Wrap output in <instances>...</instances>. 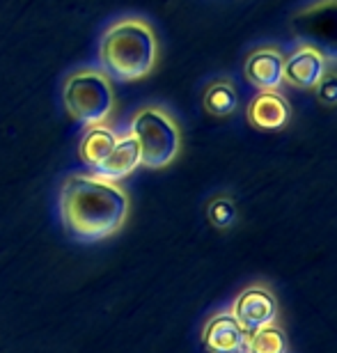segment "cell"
<instances>
[{
    "label": "cell",
    "mask_w": 337,
    "mask_h": 353,
    "mask_svg": "<svg viewBox=\"0 0 337 353\" xmlns=\"http://www.w3.org/2000/svg\"><path fill=\"white\" fill-rule=\"evenodd\" d=\"M129 195L117 181L99 174H72L60 188V216L79 241H101L122 228Z\"/></svg>",
    "instance_id": "1"
},
{
    "label": "cell",
    "mask_w": 337,
    "mask_h": 353,
    "mask_svg": "<svg viewBox=\"0 0 337 353\" xmlns=\"http://www.w3.org/2000/svg\"><path fill=\"white\" fill-rule=\"evenodd\" d=\"M159 60V41L145 19H119L99 39V67L110 81H140Z\"/></svg>",
    "instance_id": "2"
},
{
    "label": "cell",
    "mask_w": 337,
    "mask_h": 353,
    "mask_svg": "<svg viewBox=\"0 0 337 353\" xmlns=\"http://www.w3.org/2000/svg\"><path fill=\"white\" fill-rule=\"evenodd\" d=\"M62 103L76 122L85 126L103 124L115 105L112 81L101 69H76L62 83Z\"/></svg>",
    "instance_id": "3"
},
{
    "label": "cell",
    "mask_w": 337,
    "mask_h": 353,
    "mask_svg": "<svg viewBox=\"0 0 337 353\" xmlns=\"http://www.w3.org/2000/svg\"><path fill=\"white\" fill-rule=\"evenodd\" d=\"M131 136L140 147V161L145 168L159 170L179 157L181 133L174 117L161 105H145L131 119Z\"/></svg>",
    "instance_id": "4"
},
{
    "label": "cell",
    "mask_w": 337,
    "mask_h": 353,
    "mask_svg": "<svg viewBox=\"0 0 337 353\" xmlns=\"http://www.w3.org/2000/svg\"><path fill=\"white\" fill-rule=\"evenodd\" d=\"M289 28L298 44L314 48L326 62H337V0H317L303 7L292 17Z\"/></svg>",
    "instance_id": "5"
},
{
    "label": "cell",
    "mask_w": 337,
    "mask_h": 353,
    "mask_svg": "<svg viewBox=\"0 0 337 353\" xmlns=\"http://www.w3.org/2000/svg\"><path fill=\"white\" fill-rule=\"evenodd\" d=\"M229 312L243 333H255L278 321V299L266 285H250L236 296Z\"/></svg>",
    "instance_id": "6"
},
{
    "label": "cell",
    "mask_w": 337,
    "mask_h": 353,
    "mask_svg": "<svg viewBox=\"0 0 337 353\" xmlns=\"http://www.w3.org/2000/svg\"><path fill=\"white\" fill-rule=\"evenodd\" d=\"M245 81L255 85L259 92L280 90L285 85V55L276 46H259L255 48L243 65Z\"/></svg>",
    "instance_id": "7"
},
{
    "label": "cell",
    "mask_w": 337,
    "mask_h": 353,
    "mask_svg": "<svg viewBox=\"0 0 337 353\" xmlns=\"http://www.w3.org/2000/svg\"><path fill=\"white\" fill-rule=\"evenodd\" d=\"M328 72V62L310 46L298 44L285 58V83L300 90H314Z\"/></svg>",
    "instance_id": "8"
},
{
    "label": "cell",
    "mask_w": 337,
    "mask_h": 353,
    "mask_svg": "<svg viewBox=\"0 0 337 353\" xmlns=\"http://www.w3.org/2000/svg\"><path fill=\"white\" fill-rule=\"evenodd\" d=\"M202 342L209 353H243L245 333L229 310L209 316L202 328Z\"/></svg>",
    "instance_id": "9"
},
{
    "label": "cell",
    "mask_w": 337,
    "mask_h": 353,
    "mask_svg": "<svg viewBox=\"0 0 337 353\" xmlns=\"http://www.w3.org/2000/svg\"><path fill=\"white\" fill-rule=\"evenodd\" d=\"M292 117L289 101L278 90H266L248 103V122L262 131H278Z\"/></svg>",
    "instance_id": "10"
},
{
    "label": "cell",
    "mask_w": 337,
    "mask_h": 353,
    "mask_svg": "<svg viewBox=\"0 0 337 353\" xmlns=\"http://www.w3.org/2000/svg\"><path fill=\"white\" fill-rule=\"evenodd\" d=\"M138 165H143V161H140V147L136 143V138H133L131 133H126V136L117 138L112 152L106 157V161L96 168L94 174L103 176V179L117 181V179L129 176Z\"/></svg>",
    "instance_id": "11"
},
{
    "label": "cell",
    "mask_w": 337,
    "mask_h": 353,
    "mask_svg": "<svg viewBox=\"0 0 337 353\" xmlns=\"http://www.w3.org/2000/svg\"><path fill=\"white\" fill-rule=\"evenodd\" d=\"M117 133L108 129L106 124H94L88 126V131L83 133L81 145H79V157L85 165H90L92 170H96L106 157L112 152V147L117 143Z\"/></svg>",
    "instance_id": "12"
},
{
    "label": "cell",
    "mask_w": 337,
    "mask_h": 353,
    "mask_svg": "<svg viewBox=\"0 0 337 353\" xmlns=\"http://www.w3.org/2000/svg\"><path fill=\"white\" fill-rule=\"evenodd\" d=\"M205 110L214 117H227L238 108V94L234 83L227 79H218L214 83H209V88L205 92Z\"/></svg>",
    "instance_id": "13"
},
{
    "label": "cell",
    "mask_w": 337,
    "mask_h": 353,
    "mask_svg": "<svg viewBox=\"0 0 337 353\" xmlns=\"http://www.w3.org/2000/svg\"><path fill=\"white\" fill-rule=\"evenodd\" d=\"M243 353H287V335L278 323L245 333Z\"/></svg>",
    "instance_id": "14"
},
{
    "label": "cell",
    "mask_w": 337,
    "mask_h": 353,
    "mask_svg": "<svg viewBox=\"0 0 337 353\" xmlns=\"http://www.w3.org/2000/svg\"><path fill=\"white\" fill-rule=\"evenodd\" d=\"M207 216H209V221H212L214 228L227 230L236 223V207L229 197H216V200L209 202Z\"/></svg>",
    "instance_id": "15"
},
{
    "label": "cell",
    "mask_w": 337,
    "mask_h": 353,
    "mask_svg": "<svg viewBox=\"0 0 337 353\" xmlns=\"http://www.w3.org/2000/svg\"><path fill=\"white\" fill-rule=\"evenodd\" d=\"M314 90H317V97H319L321 103L337 105V74L326 72V76L319 81V85Z\"/></svg>",
    "instance_id": "16"
}]
</instances>
